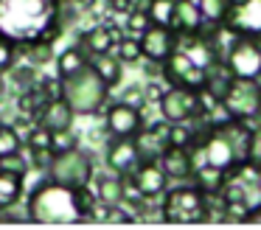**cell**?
<instances>
[{
	"mask_svg": "<svg viewBox=\"0 0 261 230\" xmlns=\"http://www.w3.org/2000/svg\"><path fill=\"white\" fill-rule=\"evenodd\" d=\"M54 22H59V0H0V37L14 45L40 39Z\"/></svg>",
	"mask_w": 261,
	"mask_h": 230,
	"instance_id": "obj_1",
	"label": "cell"
},
{
	"mask_svg": "<svg viewBox=\"0 0 261 230\" xmlns=\"http://www.w3.org/2000/svg\"><path fill=\"white\" fill-rule=\"evenodd\" d=\"M25 213L40 224H73L85 219L79 208V188H68L54 180H45L31 191Z\"/></svg>",
	"mask_w": 261,
	"mask_h": 230,
	"instance_id": "obj_2",
	"label": "cell"
},
{
	"mask_svg": "<svg viewBox=\"0 0 261 230\" xmlns=\"http://www.w3.org/2000/svg\"><path fill=\"white\" fill-rule=\"evenodd\" d=\"M62 98L76 115H96L110 98V87L90 65L62 79Z\"/></svg>",
	"mask_w": 261,
	"mask_h": 230,
	"instance_id": "obj_3",
	"label": "cell"
},
{
	"mask_svg": "<svg viewBox=\"0 0 261 230\" xmlns=\"http://www.w3.org/2000/svg\"><path fill=\"white\" fill-rule=\"evenodd\" d=\"M214 104V98L202 93V90L191 87H166L160 95V118L169 123H191L208 112V107Z\"/></svg>",
	"mask_w": 261,
	"mask_h": 230,
	"instance_id": "obj_4",
	"label": "cell"
},
{
	"mask_svg": "<svg viewBox=\"0 0 261 230\" xmlns=\"http://www.w3.org/2000/svg\"><path fill=\"white\" fill-rule=\"evenodd\" d=\"M160 219L171 224H197L205 222V194L197 185H174L163 191Z\"/></svg>",
	"mask_w": 261,
	"mask_h": 230,
	"instance_id": "obj_5",
	"label": "cell"
},
{
	"mask_svg": "<svg viewBox=\"0 0 261 230\" xmlns=\"http://www.w3.org/2000/svg\"><path fill=\"white\" fill-rule=\"evenodd\" d=\"M222 62L239 79H261V37L230 34L222 50Z\"/></svg>",
	"mask_w": 261,
	"mask_h": 230,
	"instance_id": "obj_6",
	"label": "cell"
},
{
	"mask_svg": "<svg viewBox=\"0 0 261 230\" xmlns=\"http://www.w3.org/2000/svg\"><path fill=\"white\" fill-rule=\"evenodd\" d=\"M45 171H48V180H54L59 185H68V188H82V185L93 183V160L79 146L54 155L51 163L45 166Z\"/></svg>",
	"mask_w": 261,
	"mask_h": 230,
	"instance_id": "obj_7",
	"label": "cell"
},
{
	"mask_svg": "<svg viewBox=\"0 0 261 230\" xmlns=\"http://www.w3.org/2000/svg\"><path fill=\"white\" fill-rule=\"evenodd\" d=\"M222 104L227 107V112H230L233 118L258 126V118H261V79L233 76V84H230V90H227V95L222 98Z\"/></svg>",
	"mask_w": 261,
	"mask_h": 230,
	"instance_id": "obj_8",
	"label": "cell"
},
{
	"mask_svg": "<svg viewBox=\"0 0 261 230\" xmlns=\"http://www.w3.org/2000/svg\"><path fill=\"white\" fill-rule=\"evenodd\" d=\"M160 73L169 82V87H191V90H202L205 82V67H199L186 50L174 48L163 62H160Z\"/></svg>",
	"mask_w": 261,
	"mask_h": 230,
	"instance_id": "obj_9",
	"label": "cell"
},
{
	"mask_svg": "<svg viewBox=\"0 0 261 230\" xmlns=\"http://www.w3.org/2000/svg\"><path fill=\"white\" fill-rule=\"evenodd\" d=\"M202 151H205V163L214 166V168H219V171H225L227 177H230L233 168L242 163V157H239L233 140L227 138L225 129H219V126L208 129V135L202 138Z\"/></svg>",
	"mask_w": 261,
	"mask_h": 230,
	"instance_id": "obj_10",
	"label": "cell"
},
{
	"mask_svg": "<svg viewBox=\"0 0 261 230\" xmlns=\"http://www.w3.org/2000/svg\"><path fill=\"white\" fill-rule=\"evenodd\" d=\"M227 34H244V37H261V0H244L230 6L222 20Z\"/></svg>",
	"mask_w": 261,
	"mask_h": 230,
	"instance_id": "obj_11",
	"label": "cell"
},
{
	"mask_svg": "<svg viewBox=\"0 0 261 230\" xmlns=\"http://www.w3.org/2000/svg\"><path fill=\"white\" fill-rule=\"evenodd\" d=\"M138 39H141L143 59L158 62V65L177 48V31L171 25H158V22H152V25H149Z\"/></svg>",
	"mask_w": 261,
	"mask_h": 230,
	"instance_id": "obj_12",
	"label": "cell"
},
{
	"mask_svg": "<svg viewBox=\"0 0 261 230\" xmlns=\"http://www.w3.org/2000/svg\"><path fill=\"white\" fill-rule=\"evenodd\" d=\"M141 126H143L141 107L129 104V101H115L107 110V132L113 138H132Z\"/></svg>",
	"mask_w": 261,
	"mask_h": 230,
	"instance_id": "obj_13",
	"label": "cell"
},
{
	"mask_svg": "<svg viewBox=\"0 0 261 230\" xmlns=\"http://www.w3.org/2000/svg\"><path fill=\"white\" fill-rule=\"evenodd\" d=\"M132 140H135V149L141 160H158L163 155V149L169 146V121L160 118L152 126H141L132 135Z\"/></svg>",
	"mask_w": 261,
	"mask_h": 230,
	"instance_id": "obj_14",
	"label": "cell"
},
{
	"mask_svg": "<svg viewBox=\"0 0 261 230\" xmlns=\"http://www.w3.org/2000/svg\"><path fill=\"white\" fill-rule=\"evenodd\" d=\"M129 180L143 194V199H158V196H163V191L169 188V177H166L163 168L158 166V160H141L138 168L129 174Z\"/></svg>",
	"mask_w": 261,
	"mask_h": 230,
	"instance_id": "obj_15",
	"label": "cell"
},
{
	"mask_svg": "<svg viewBox=\"0 0 261 230\" xmlns=\"http://www.w3.org/2000/svg\"><path fill=\"white\" fill-rule=\"evenodd\" d=\"M158 166L174 183H188L194 174V163H191V155H188L186 146H166L163 155L158 157Z\"/></svg>",
	"mask_w": 261,
	"mask_h": 230,
	"instance_id": "obj_16",
	"label": "cell"
},
{
	"mask_svg": "<svg viewBox=\"0 0 261 230\" xmlns=\"http://www.w3.org/2000/svg\"><path fill=\"white\" fill-rule=\"evenodd\" d=\"M138 163H141V157H138V149H135V140L132 138H115L107 146V166L118 177H129L138 168Z\"/></svg>",
	"mask_w": 261,
	"mask_h": 230,
	"instance_id": "obj_17",
	"label": "cell"
},
{
	"mask_svg": "<svg viewBox=\"0 0 261 230\" xmlns=\"http://www.w3.org/2000/svg\"><path fill=\"white\" fill-rule=\"evenodd\" d=\"M230 84H233V73H230V67H227L222 59H214L208 67H205L202 93L208 95V98L222 101L227 95V90H230Z\"/></svg>",
	"mask_w": 261,
	"mask_h": 230,
	"instance_id": "obj_18",
	"label": "cell"
},
{
	"mask_svg": "<svg viewBox=\"0 0 261 230\" xmlns=\"http://www.w3.org/2000/svg\"><path fill=\"white\" fill-rule=\"evenodd\" d=\"M40 123L45 129H51V132H59V129H70V123H73L76 112L68 107V101L59 95V98H48L45 104H42L40 110Z\"/></svg>",
	"mask_w": 261,
	"mask_h": 230,
	"instance_id": "obj_19",
	"label": "cell"
},
{
	"mask_svg": "<svg viewBox=\"0 0 261 230\" xmlns=\"http://www.w3.org/2000/svg\"><path fill=\"white\" fill-rule=\"evenodd\" d=\"M205 25L202 11H199L197 0H174V17H171V28L177 34H199Z\"/></svg>",
	"mask_w": 261,
	"mask_h": 230,
	"instance_id": "obj_20",
	"label": "cell"
},
{
	"mask_svg": "<svg viewBox=\"0 0 261 230\" xmlns=\"http://www.w3.org/2000/svg\"><path fill=\"white\" fill-rule=\"evenodd\" d=\"M115 39H118V37H115L113 25H93V28H87V31L82 34L79 45L85 48L87 59H90L93 54H104V50H113Z\"/></svg>",
	"mask_w": 261,
	"mask_h": 230,
	"instance_id": "obj_21",
	"label": "cell"
},
{
	"mask_svg": "<svg viewBox=\"0 0 261 230\" xmlns=\"http://www.w3.org/2000/svg\"><path fill=\"white\" fill-rule=\"evenodd\" d=\"M87 65L101 76V82L107 84L110 90L121 84V59L113 54V50H104V54H93L87 59Z\"/></svg>",
	"mask_w": 261,
	"mask_h": 230,
	"instance_id": "obj_22",
	"label": "cell"
},
{
	"mask_svg": "<svg viewBox=\"0 0 261 230\" xmlns=\"http://www.w3.org/2000/svg\"><path fill=\"white\" fill-rule=\"evenodd\" d=\"M225 180H227V174L219 171V168H214V166H208V163L194 168V174H191V183L197 185L202 194H219Z\"/></svg>",
	"mask_w": 261,
	"mask_h": 230,
	"instance_id": "obj_23",
	"label": "cell"
},
{
	"mask_svg": "<svg viewBox=\"0 0 261 230\" xmlns=\"http://www.w3.org/2000/svg\"><path fill=\"white\" fill-rule=\"evenodd\" d=\"M93 191H96L98 202H107V205H121V199H124V177H98L96 185H93Z\"/></svg>",
	"mask_w": 261,
	"mask_h": 230,
	"instance_id": "obj_24",
	"label": "cell"
},
{
	"mask_svg": "<svg viewBox=\"0 0 261 230\" xmlns=\"http://www.w3.org/2000/svg\"><path fill=\"white\" fill-rule=\"evenodd\" d=\"M85 65H87L85 48H82V45H70V48L62 50V54H59V59H57V76L65 79V76H70V73L82 70Z\"/></svg>",
	"mask_w": 261,
	"mask_h": 230,
	"instance_id": "obj_25",
	"label": "cell"
},
{
	"mask_svg": "<svg viewBox=\"0 0 261 230\" xmlns=\"http://www.w3.org/2000/svg\"><path fill=\"white\" fill-rule=\"evenodd\" d=\"M23 196V177L12 171H0V208H12Z\"/></svg>",
	"mask_w": 261,
	"mask_h": 230,
	"instance_id": "obj_26",
	"label": "cell"
},
{
	"mask_svg": "<svg viewBox=\"0 0 261 230\" xmlns=\"http://www.w3.org/2000/svg\"><path fill=\"white\" fill-rule=\"evenodd\" d=\"M45 93L40 90V84H31V87H25L23 93H20V98H17V107H20V112L23 115H31V118H37L40 115V110H42V104H45Z\"/></svg>",
	"mask_w": 261,
	"mask_h": 230,
	"instance_id": "obj_27",
	"label": "cell"
},
{
	"mask_svg": "<svg viewBox=\"0 0 261 230\" xmlns=\"http://www.w3.org/2000/svg\"><path fill=\"white\" fill-rule=\"evenodd\" d=\"M113 54L121 59V65H132V62H141V59H143V54H141V39L132 37V34H129V37L115 39Z\"/></svg>",
	"mask_w": 261,
	"mask_h": 230,
	"instance_id": "obj_28",
	"label": "cell"
},
{
	"mask_svg": "<svg viewBox=\"0 0 261 230\" xmlns=\"http://www.w3.org/2000/svg\"><path fill=\"white\" fill-rule=\"evenodd\" d=\"M23 149V138L14 126L9 123H0V157H9V155H17Z\"/></svg>",
	"mask_w": 261,
	"mask_h": 230,
	"instance_id": "obj_29",
	"label": "cell"
},
{
	"mask_svg": "<svg viewBox=\"0 0 261 230\" xmlns=\"http://www.w3.org/2000/svg\"><path fill=\"white\" fill-rule=\"evenodd\" d=\"M199 11H202V20L205 22H222L230 9V0H197Z\"/></svg>",
	"mask_w": 261,
	"mask_h": 230,
	"instance_id": "obj_30",
	"label": "cell"
},
{
	"mask_svg": "<svg viewBox=\"0 0 261 230\" xmlns=\"http://www.w3.org/2000/svg\"><path fill=\"white\" fill-rule=\"evenodd\" d=\"M149 20L158 22V25H171V17H174V0H152L149 3Z\"/></svg>",
	"mask_w": 261,
	"mask_h": 230,
	"instance_id": "obj_31",
	"label": "cell"
},
{
	"mask_svg": "<svg viewBox=\"0 0 261 230\" xmlns=\"http://www.w3.org/2000/svg\"><path fill=\"white\" fill-rule=\"evenodd\" d=\"M250 199H225L222 208V222H247Z\"/></svg>",
	"mask_w": 261,
	"mask_h": 230,
	"instance_id": "obj_32",
	"label": "cell"
},
{
	"mask_svg": "<svg viewBox=\"0 0 261 230\" xmlns=\"http://www.w3.org/2000/svg\"><path fill=\"white\" fill-rule=\"evenodd\" d=\"M23 143L29 146V151L51 149V129H45L42 123H37V126H31V129H29V135H25Z\"/></svg>",
	"mask_w": 261,
	"mask_h": 230,
	"instance_id": "obj_33",
	"label": "cell"
},
{
	"mask_svg": "<svg viewBox=\"0 0 261 230\" xmlns=\"http://www.w3.org/2000/svg\"><path fill=\"white\" fill-rule=\"evenodd\" d=\"M152 25V20H149V11H143V9H132V11H126V31L132 34V37H141L146 28Z\"/></svg>",
	"mask_w": 261,
	"mask_h": 230,
	"instance_id": "obj_34",
	"label": "cell"
},
{
	"mask_svg": "<svg viewBox=\"0 0 261 230\" xmlns=\"http://www.w3.org/2000/svg\"><path fill=\"white\" fill-rule=\"evenodd\" d=\"M194 140V126L191 123H169V146H186Z\"/></svg>",
	"mask_w": 261,
	"mask_h": 230,
	"instance_id": "obj_35",
	"label": "cell"
},
{
	"mask_svg": "<svg viewBox=\"0 0 261 230\" xmlns=\"http://www.w3.org/2000/svg\"><path fill=\"white\" fill-rule=\"evenodd\" d=\"M31 168V163L25 160V157L17 155H9V157H0V171H12V174H20V177H25V171Z\"/></svg>",
	"mask_w": 261,
	"mask_h": 230,
	"instance_id": "obj_36",
	"label": "cell"
},
{
	"mask_svg": "<svg viewBox=\"0 0 261 230\" xmlns=\"http://www.w3.org/2000/svg\"><path fill=\"white\" fill-rule=\"evenodd\" d=\"M51 59V45L40 42V39H31L29 42V62L31 65H45Z\"/></svg>",
	"mask_w": 261,
	"mask_h": 230,
	"instance_id": "obj_37",
	"label": "cell"
},
{
	"mask_svg": "<svg viewBox=\"0 0 261 230\" xmlns=\"http://www.w3.org/2000/svg\"><path fill=\"white\" fill-rule=\"evenodd\" d=\"M76 146V138L70 135V129H59V132H51V151L59 155L65 149H73Z\"/></svg>",
	"mask_w": 261,
	"mask_h": 230,
	"instance_id": "obj_38",
	"label": "cell"
},
{
	"mask_svg": "<svg viewBox=\"0 0 261 230\" xmlns=\"http://www.w3.org/2000/svg\"><path fill=\"white\" fill-rule=\"evenodd\" d=\"M247 163H253V166H261V123H258V126H253V135H250Z\"/></svg>",
	"mask_w": 261,
	"mask_h": 230,
	"instance_id": "obj_39",
	"label": "cell"
},
{
	"mask_svg": "<svg viewBox=\"0 0 261 230\" xmlns=\"http://www.w3.org/2000/svg\"><path fill=\"white\" fill-rule=\"evenodd\" d=\"M14 62V42H9L6 37H0V73L9 70Z\"/></svg>",
	"mask_w": 261,
	"mask_h": 230,
	"instance_id": "obj_40",
	"label": "cell"
},
{
	"mask_svg": "<svg viewBox=\"0 0 261 230\" xmlns=\"http://www.w3.org/2000/svg\"><path fill=\"white\" fill-rule=\"evenodd\" d=\"M40 90L45 93V98H59L62 95V79H42L40 82Z\"/></svg>",
	"mask_w": 261,
	"mask_h": 230,
	"instance_id": "obj_41",
	"label": "cell"
},
{
	"mask_svg": "<svg viewBox=\"0 0 261 230\" xmlns=\"http://www.w3.org/2000/svg\"><path fill=\"white\" fill-rule=\"evenodd\" d=\"M163 84H158V82H149L146 84V87H143V98H146V101H154V104H158V101H160V95H163Z\"/></svg>",
	"mask_w": 261,
	"mask_h": 230,
	"instance_id": "obj_42",
	"label": "cell"
},
{
	"mask_svg": "<svg viewBox=\"0 0 261 230\" xmlns=\"http://www.w3.org/2000/svg\"><path fill=\"white\" fill-rule=\"evenodd\" d=\"M107 6L113 11H118V14H121V11H124V14H126V11H132V0H107Z\"/></svg>",
	"mask_w": 261,
	"mask_h": 230,
	"instance_id": "obj_43",
	"label": "cell"
},
{
	"mask_svg": "<svg viewBox=\"0 0 261 230\" xmlns=\"http://www.w3.org/2000/svg\"><path fill=\"white\" fill-rule=\"evenodd\" d=\"M247 222H253V224H261V202H258V205H250Z\"/></svg>",
	"mask_w": 261,
	"mask_h": 230,
	"instance_id": "obj_44",
	"label": "cell"
},
{
	"mask_svg": "<svg viewBox=\"0 0 261 230\" xmlns=\"http://www.w3.org/2000/svg\"><path fill=\"white\" fill-rule=\"evenodd\" d=\"M6 93V79H3V73H0V95Z\"/></svg>",
	"mask_w": 261,
	"mask_h": 230,
	"instance_id": "obj_45",
	"label": "cell"
}]
</instances>
